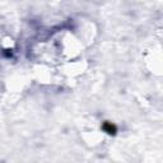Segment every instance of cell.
<instances>
[{
	"label": "cell",
	"mask_w": 163,
	"mask_h": 163,
	"mask_svg": "<svg viewBox=\"0 0 163 163\" xmlns=\"http://www.w3.org/2000/svg\"><path fill=\"white\" fill-rule=\"evenodd\" d=\"M104 130H106L108 134H113L116 129H115L113 125H111V124H106V125H104Z\"/></svg>",
	"instance_id": "6da1fadb"
}]
</instances>
